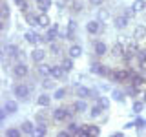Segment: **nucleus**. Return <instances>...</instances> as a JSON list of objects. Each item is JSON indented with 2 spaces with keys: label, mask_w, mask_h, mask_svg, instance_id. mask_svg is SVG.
<instances>
[{
  "label": "nucleus",
  "mask_w": 146,
  "mask_h": 137,
  "mask_svg": "<svg viewBox=\"0 0 146 137\" xmlns=\"http://www.w3.org/2000/svg\"><path fill=\"white\" fill-rule=\"evenodd\" d=\"M57 39H60V31H58V24H55L51 27H48L46 35L42 37V42H55Z\"/></svg>",
  "instance_id": "7"
},
{
  "label": "nucleus",
  "mask_w": 146,
  "mask_h": 137,
  "mask_svg": "<svg viewBox=\"0 0 146 137\" xmlns=\"http://www.w3.org/2000/svg\"><path fill=\"white\" fill-rule=\"evenodd\" d=\"M2 53H4V57H9V59H13V61H17V59L20 57V55L24 53V51H20V48H18L17 44H13V42H6V44H4Z\"/></svg>",
  "instance_id": "5"
},
{
  "label": "nucleus",
  "mask_w": 146,
  "mask_h": 137,
  "mask_svg": "<svg viewBox=\"0 0 146 137\" xmlns=\"http://www.w3.org/2000/svg\"><path fill=\"white\" fill-rule=\"evenodd\" d=\"M73 61H75V59H71V57H66V59H64V61L60 62V66L64 68V70H66V73H70V71L73 70Z\"/></svg>",
  "instance_id": "31"
},
{
  "label": "nucleus",
  "mask_w": 146,
  "mask_h": 137,
  "mask_svg": "<svg viewBox=\"0 0 146 137\" xmlns=\"http://www.w3.org/2000/svg\"><path fill=\"white\" fill-rule=\"evenodd\" d=\"M71 108H73V112H75V113H86V112H88V104L84 102V99L75 100V102L71 104Z\"/></svg>",
  "instance_id": "18"
},
{
  "label": "nucleus",
  "mask_w": 146,
  "mask_h": 137,
  "mask_svg": "<svg viewBox=\"0 0 146 137\" xmlns=\"http://www.w3.org/2000/svg\"><path fill=\"white\" fill-rule=\"evenodd\" d=\"M31 61H33L35 64L44 62V61H46V51H44V49H40V48L33 49V51H31Z\"/></svg>",
  "instance_id": "15"
},
{
  "label": "nucleus",
  "mask_w": 146,
  "mask_h": 137,
  "mask_svg": "<svg viewBox=\"0 0 146 137\" xmlns=\"http://www.w3.org/2000/svg\"><path fill=\"white\" fill-rule=\"evenodd\" d=\"M4 108H6V112L9 113V115H13V113L18 112V102L13 100V99H7L6 102H4Z\"/></svg>",
  "instance_id": "20"
},
{
  "label": "nucleus",
  "mask_w": 146,
  "mask_h": 137,
  "mask_svg": "<svg viewBox=\"0 0 146 137\" xmlns=\"http://www.w3.org/2000/svg\"><path fill=\"white\" fill-rule=\"evenodd\" d=\"M135 128H137L139 134H143V130L146 128V119H137V121H135Z\"/></svg>",
  "instance_id": "40"
},
{
  "label": "nucleus",
  "mask_w": 146,
  "mask_h": 137,
  "mask_svg": "<svg viewBox=\"0 0 146 137\" xmlns=\"http://www.w3.org/2000/svg\"><path fill=\"white\" fill-rule=\"evenodd\" d=\"M124 51H126V48L121 42L113 44V48H111V55H113V57H122V53H124Z\"/></svg>",
  "instance_id": "27"
},
{
  "label": "nucleus",
  "mask_w": 146,
  "mask_h": 137,
  "mask_svg": "<svg viewBox=\"0 0 146 137\" xmlns=\"http://www.w3.org/2000/svg\"><path fill=\"white\" fill-rule=\"evenodd\" d=\"M49 102H51V97H49V95H46V93H42L38 99H36V104H38V106H42V108H48Z\"/></svg>",
  "instance_id": "28"
},
{
  "label": "nucleus",
  "mask_w": 146,
  "mask_h": 137,
  "mask_svg": "<svg viewBox=\"0 0 146 137\" xmlns=\"http://www.w3.org/2000/svg\"><path fill=\"white\" fill-rule=\"evenodd\" d=\"M68 55H70L71 59H79V57H82V46H80V44H71L70 49H68Z\"/></svg>",
  "instance_id": "21"
},
{
  "label": "nucleus",
  "mask_w": 146,
  "mask_h": 137,
  "mask_svg": "<svg viewBox=\"0 0 146 137\" xmlns=\"http://www.w3.org/2000/svg\"><path fill=\"white\" fill-rule=\"evenodd\" d=\"M133 37L137 40H143V39H146V26H143V24H139L135 27V31H133Z\"/></svg>",
  "instance_id": "25"
},
{
  "label": "nucleus",
  "mask_w": 146,
  "mask_h": 137,
  "mask_svg": "<svg viewBox=\"0 0 146 137\" xmlns=\"http://www.w3.org/2000/svg\"><path fill=\"white\" fill-rule=\"evenodd\" d=\"M0 18H2V22H9V17H11V9H9V4L7 0H2V6H0Z\"/></svg>",
  "instance_id": "16"
},
{
  "label": "nucleus",
  "mask_w": 146,
  "mask_h": 137,
  "mask_svg": "<svg viewBox=\"0 0 146 137\" xmlns=\"http://www.w3.org/2000/svg\"><path fill=\"white\" fill-rule=\"evenodd\" d=\"M90 2V6H93V7H100L104 4V0H88Z\"/></svg>",
  "instance_id": "48"
},
{
  "label": "nucleus",
  "mask_w": 146,
  "mask_h": 137,
  "mask_svg": "<svg viewBox=\"0 0 146 137\" xmlns=\"http://www.w3.org/2000/svg\"><path fill=\"white\" fill-rule=\"evenodd\" d=\"M24 39H26V42L31 44V46H36L38 42H42V37L36 33V31H26V33H24Z\"/></svg>",
  "instance_id": "11"
},
{
  "label": "nucleus",
  "mask_w": 146,
  "mask_h": 137,
  "mask_svg": "<svg viewBox=\"0 0 146 137\" xmlns=\"http://www.w3.org/2000/svg\"><path fill=\"white\" fill-rule=\"evenodd\" d=\"M77 97L79 99H99V93L95 90H90L88 86H79L77 88Z\"/></svg>",
  "instance_id": "8"
},
{
  "label": "nucleus",
  "mask_w": 146,
  "mask_h": 137,
  "mask_svg": "<svg viewBox=\"0 0 146 137\" xmlns=\"http://www.w3.org/2000/svg\"><path fill=\"white\" fill-rule=\"evenodd\" d=\"M49 24H51V22H49V17L46 15V13H42V15H38V27H49Z\"/></svg>",
  "instance_id": "32"
},
{
  "label": "nucleus",
  "mask_w": 146,
  "mask_h": 137,
  "mask_svg": "<svg viewBox=\"0 0 146 137\" xmlns=\"http://www.w3.org/2000/svg\"><path fill=\"white\" fill-rule=\"evenodd\" d=\"M20 130H22V134H24V135H33L35 130H36V126H35L31 121H22Z\"/></svg>",
  "instance_id": "17"
},
{
  "label": "nucleus",
  "mask_w": 146,
  "mask_h": 137,
  "mask_svg": "<svg viewBox=\"0 0 146 137\" xmlns=\"http://www.w3.org/2000/svg\"><path fill=\"white\" fill-rule=\"evenodd\" d=\"M86 31L90 35H99L100 31H104V24H100V20H90L86 24Z\"/></svg>",
  "instance_id": "9"
},
{
  "label": "nucleus",
  "mask_w": 146,
  "mask_h": 137,
  "mask_svg": "<svg viewBox=\"0 0 146 137\" xmlns=\"http://www.w3.org/2000/svg\"><path fill=\"white\" fill-rule=\"evenodd\" d=\"M131 9H133L135 13H141L146 9V2L144 0H137V2H133V6H131Z\"/></svg>",
  "instance_id": "34"
},
{
  "label": "nucleus",
  "mask_w": 146,
  "mask_h": 137,
  "mask_svg": "<svg viewBox=\"0 0 146 137\" xmlns=\"http://www.w3.org/2000/svg\"><path fill=\"white\" fill-rule=\"evenodd\" d=\"M80 135H84V137H90V135H91L88 124H82V128H80Z\"/></svg>",
  "instance_id": "44"
},
{
  "label": "nucleus",
  "mask_w": 146,
  "mask_h": 137,
  "mask_svg": "<svg viewBox=\"0 0 146 137\" xmlns=\"http://www.w3.org/2000/svg\"><path fill=\"white\" fill-rule=\"evenodd\" d=\"M31 91H33V86L26 84V82H17V84L13 86V95H15L18 100H22V102H26V100L29 99Z\"/></svg>",
  "instance_id": "2"
},
{
  "label": "nucleus",
  "mask_w": 146,
  "mask_h": 137,
  "mask_svg": "<svg viewBox=\"0 0 146 137\" xmlns=\"http://www.w3.org/2000/svg\"><path fill=\"white\" fill-rule=\"evenodd\" d=\"M24 18H26V22L29 26H38V15H35L33 11H26L24 13Z\"/></svg>",
  "instance_id": "23"
},
{
  "label": "nucleus",
  "mask_w": 146,
  "mask_h": 137,
  "mask_svg": "<svg viewBox=\"0 0 146 137\" xmlns=\"http://www.w3.org/2000/svg\"><path fill=\"white\" fill-rule=\"evenodd\" d=\"M102 110H104V106H102V104H100L99 100H97V102H95L93 106L90 108V115L93 117V119H97V117H100V115H102Z\"/></svg>",
  "instance_id": "22"
},
{
  "label": "nucleus",
  "mask_w": 146,
  "mask_h": 137,
  "mask_svg": "<svg viewBox=\"0 0 146 137\" xmlns=\"http://www.w3.org/2000/svg\"><path fill=\"white\" fill-rule=\"evenodd\" d=\"M108 17H110V11H108V9H102V11L97 13V18H99V20H106Z\"/></svg>",
  "instance_id": "43"
},
{
  "label": "nucleus",
  "mask_w": 146,
  "mask_h": 137,
  "mask_svg": "<svg viewBox=\"0 0 146 137\" xmlns=\"http://www.w3.org/2000/svg\"><path fill=\"white\" fill-rule=\"evenodd\" d=\"M97 100L104 106V110H110V100H108V97H99Z\"/></svg>",
  "instance_id": "45"
},
{
  "label": "nucleus",
  "mask_w": 146,
  "mask_h": 137,
  "mask_svg": "<svg viewBox=\"0 0 146 137\" xmlns=\"http://www.w3.org/2000/svg\"><path fill=\"white\" fill-rule=\"evenodd\" d=\"M6 135L7 137H18V135H22V130H20V128H7Z\"/></svg>",
  "instance_id": "39"
},
{
  "label": "nucleus",
  "mask_w": 146,
  "mask_h": 137,
  "mask_svg": "<svg viewBox=\"0 0 146 137\" xmlns=\"http://www.w3.org/2000/svg\"><path fill=\"white\" fill-rule=\"evenodd\" d=\"M7 115H9V113L6 112V108H2V110H0V122H2V124H4V122H6Z\"/></svg>",
  "instance_id": "47"
},
{
  "label": "nucleus",
  "mask_w": 146,
  "mask_h": 137,
  "mask_svg": "<svg viewBox=\"0 0 146 137\" xmlns=\"http://www.w3.org/2000/svg\"><path fill=\"white\" fill-rule=\"evenodd\" d=\"M66 2H73V0H66Z\"/></svg>",
  "instance_id": "54"
},
{
  "label": "nucleus",
  "mask_w": 146,
  "mask_h": 137,
  "mask_svg": "<svg viewBox=\"0 0 146 137\" xmlns=\"http://www.w3.org/2000/svg\"><path fill=\"white\" fill-rule=\"evenodd\" d=\"M128 22H130V17H128L126 13H124V15H119V17L113 18V24H115L117 29H124V27L128 26Z\"/></svg>",
  "instance_id": "14"
},
{
  "label": "nucleus",
  "mask_w": 146,
  "mask_h": 137,
  "mask_svg": "<svg viewBox=\"0 0 146 137\" xmlns=\"http://www.w3.org/2000/svg\"><path fill=\"white\" fill-rule=\"evenodd\" d=\"M90 71L93 73V75H99V77H108L110 75V68L106 66V64H102V62H91V68H90Z\"/></svg>",
  "instance_id": "6"
},
{
  "label": "nucleus",
  "mask_w": 146,
  "mask_h": 137,
  "mask_svg": "<svg viewBox=\"0 0 146 137\" xmlns=\"http://www.w3.org/2000/svg\"><path fill=\"white\" fill-rule=\"evenodd\" d=\"M131 77V70H124V68H119V70H110L108 79L113 82H128Z\"/></svg>",
  "instance_id": "3"
},
{
  "label": "nucleus",
  "mask_w": 146,
  "mask_h": 137,
  "mask_svg": "<svg viewBox=\"0 0 146 137\" xmlns=\"http://www.w3.org/2000/svg\"><path fill=\"white\" fill-rule=\"evenodd\" d=\"M49 49H51V53H53V55H58V53L62 51L60 44H57V42H49Z\"/></svg>",
  "instance_id": "41"
},
{
  "label": "nucleus",
  "mask_w": 146,
  "mask_h": 137,
  "mask_svg": "<svg viewBox=\"0 0 146 137\" xmlns=\"http://www.w3.org/2000/svg\"><path fill=\"white\" fill-rule=\"evenodd\" d=\"M66 95H68V90L66 88H57L55 90V93H53V99H66Z\"/></svg>",
  "instance_id": "36"
},
{
  "label": "nucleus",
  "mask_w": 146,
  "mask_h": 137,
  "mask_svg": "<svg viewBox=\"0 0 146 137\" xmlns=\"http://www.w3.org/2000/svg\"><path fill=\"white\" fill-rule=\"evenodd\" d=\"M49 68H51V66H48V64H42V62L38 64V75L42 77V79H44V77H51V75H49Z\"/></svg>",
  "instance_id": "33"
},
{
  "label": "nucleus",
  "mask_w": 146,
  "mask_h": 137,
  "mask_svg": "<svg viewBox=\"0 0 146 137\" xmlns=\"http://www.w3.org/2000/svg\"><path fill=\"white\" fill-rule=\"evenodd\" d=\"M111 97L117 100V102H126V91L122 90H111Z\"/></svg>",
  "instance_id": "26"
},
{
  "label": "nucleus",
  "mask_w": 146,
  "mask_h": 137,
  "mask_svg": "<svg viewBox=\"0 0 146 137\" xmlns=\"http://www.w3.org/2000/svg\"><path fill=\"white\" fill-rule=\"evenodd\" d=\"M135 61H137V64H144L146 62V49H139V51H137Z\"/></svg>",
  "instance_id": "38"
},
{
  "label": "nucleus",
  "mask_w": 146,
  "mask_h": 137,
  "mask_svg": "<svg viewBox=\"0 0 146 137\" xmlns=\"http://www.w3.org/2000/svg\"><path fill=\"white\" fill-rule=\"evenodd\" d=\"M111 135H113V137H122V132H113Z\"/></svg>",
  "instance_id": "51"
},
{
  "label": "nucleus",
  "mask_w": 146,
  "mask_h": 137,
  "mask_svg": "<svg viewBox=\"0 0 146 137\" xmlns=\"http://www.w3.org/2000/svg\"><path fill=\"white\" fill-rule=\"evenodd\" d=\"M11 75L15 77V79L22 80V79H26V77L29 75V68H27V64H26V62H22V61H15V64H13V68H11Z\"/></svg>",
  "instance_id": "4"
},
{
  "label": "nucleus",
  "mask_w": 146,
  "mask_h": 137,
  "mask_svg": "<svg viewBox=\"0 0 146 137\" xmlns=\"http://www.w3.org/2000/svg\"><path fill=\"white\" fill-rule=\"evenodd\" d=\"M35 134L36 135H48V128H46V124H38L36 130H35Z\"/></svg>",
  "instance_id": "42"
},
{
  "label": "nucleus",
  "mask_w": 146,
  "mask_h": 137,
  "mask_svg": "<svg viewBox=\"0 0 146 137\" xmlns=\"http://www.w3.org/2000/svg\"><path fill=\"white\" fill-rule=\"evenodd\" d=\"M82 9H84V2H82V0H73V2H70L71 15H80Z\"/></svg>",
  "instance_id": "19"
},
{
  "label": "nucleus",
  "mask_w": 146,
  "mask_h": 137,
  "mask_svg": "<svg viewBox=\"0 0 146 137\" xmlns=\"http://www.w3.org/2000/svg\"><path fill=\"white\" fill-rule=\"evenodd\" d=\"M35 2H36V9L40 13H48L49 6H51V0H35Z\"/></svg>",
  "instance_id": "24"
},
{
  "label": "nucleus",
  "mask_w": 146,
  "mask_h": 137,
  "mask_svg": "<svg viewBox=\"0 0 146 137\" xmlns=\"http://www.w3.org/2000/svg\"><path fill=\"white\" fill-rule=\"evenodd\" d=\"M80 128H82V124H79V122H70L68 124V130H70L71 135H80Z\"/></svg>",
  "instance_id": "30"
},
{
  "label": "nucleus",
  "mask_w": 146,
  "mask_h": 137,
  "mask_svg": "<svg viewBox=\"0 0 146 137\" xmlns=\"http://www.w3.org/2000/svg\"><path fill=\"white\" fill-rule=\"evenodd\" d=\"M90 126V132H91V135H99L100 134V128L97 124H88Z\"/></svg>",
  "instance_id": "46"
},
{
  "label": "nucleus",
  "mask_w": 146,
  "mask_h": 137,
  "mask_svg": "<svg viewBox=\"0 0 146 137\" xmlns=\"http://www.w3.org/2000/svg\"><path fill=\"white\" fill-rule=\"evenodd\" d=\"M49 75H51L55 80L57 79H66V70H64L60 64H53V66L49 68Z\"/></svg>",
  "instance_id": "10"
},
{
  "label": "nucleus",
  "mask_w": 146,
  "mask_h": 137,
  "mask_svg": "<svg viewBox=\"0 0 146 137\" xmlns=\"http://www.w3.org/2000/svg\"><path fill=\"white\" fill-rule=\"evenodd\" d=\"M13 2H15L17 6H20V4H22V2H26V0H13Z\"/></svg>",
  "instance_id": "52"
},
{
  "label": "nucleus",
  "mask_w": 146,
  "mask_h": 137,
  "mask_svg": "<svg viewBox=\"0 0 146 137\" xmlns=\"http://www.w3.org/2000/svg\"><path fill=\"white\" fill-rule=\"evenodd\" d=\"M51 79H53V77H51ZM51 79H49V77H44V79H42V88L44 90H53L55 88V82Z\"/></svg>",
  "instance_id": "37"
},
{
  "label": "nucleus",
  "mask_w": 146,
  "mask_h": 137,
  "mask_svg": "<svg viewBox=\"0 0 146 137\" xmlns=\"http://www.w3.org/2000/svg\"><path fill=\"white\" fill-rule=\"evenodd\" d=\"M126 95H130V97H137V95L141 93V90H139V86H133V84H128L126 86Z\"/></svg>",
  "instance_id": "29"
},
{
  "label": "nucleus",
  "mask_w": 146,
  "mask_h": 137,
  "mask_svg": "<svg viewBox=\"0 0 146 137\" xmlns=\"http://www.w3.org/2000/svg\"><path fill=\"white\" fill-rule=\"evenodd\" d=\"M57 135H60V137H70L71 134H70V130H58Z\"/></svg>",
  "instance_id": "49"
},
{
  "label": "nucleus",
  "mask_w": 146,
  "mask_h": 137,
  "mask_svg": "<svg viewBox=\"0 0 146 137\" xmlns=\"http://www.w3.org/2000/svg\"><path fill=\"white\" fill-rule=\"evenodd\" d=\"M75 31H77V22L70 18V22H68V31L66 35H64V40H75Z\"/></svg>",
  "instance_id": "13"
},
{
  "label": "nucleus",
  "mask_w": 146,
  "mask_h": 137,
  "mask_svg": "<svg viewBox=\"0 0 146 137\" xmlns=\"http://www.w3.org/2000/svg\"><path fill=\"white\" fill-rule=\"evenodd\" d=\"M73 113L75 112H73L71 106H60V108H55L51 112V117H53V121H57V122H70Z\"/></svg>",
  "instance_id": "1"
},
{
  "label": "nucleus",
  "mask_w": 146,
  "mask_h": 137,
  "mask_svg": "<svg viewBox=\"0 0 146 137\" xmlns=\"http://www.w3.org/2000/svg\"><path fill=\"white\" fill-rule=\"evenodd\" d=\"M93 53H95V57H104L108 53V46L102 40H95L93 42Z\"/></svg>",
  "instance_id": "12"
},
{
  "label": "nucleus",
  "mask_w": 146,
  "mask_h": 137,
  "mask_svg": "<svg viewBox=\"0 0 146 137\" xmlns=\"http://www.w3.org/2000/svg\"><path fill=\"white\" fill-rule=\"evenodd\" d=\"M143 100H144V102H146V91H144V93H143Z\"/></svg>",
  "instance_id": "53"
},
{
  "label": "nucleus",
  "mask_w": 146,
  "mask_h": 137,
  "mask_svg": "<svg viewBox=\"0 0 146 137\" xmlns=\"http://www.w3.org/2000/svg\"><path fill=\"white\" fill-rule=\"evenodd\" d=\"M144 100H135V102L133 104H131V110H133V113H141V112H143V110H144Z\"/></svg>",
  "instance_id": "35"
},
{
  "label": "nucleus",
  "mask_w": 146,
  "mask_h": 137,
  "mask_svg": "<svg viewBox=\"0 0 146 137\" xmlns=\"http://www.w3.org/2000/svg\"><path fill=\"white\" fill-rule=\"evenodd\" d=\"M139 71L146 77V62H144V64H139Z\"/></svg>",
  "instance_id": "50"
}]
</instances>
